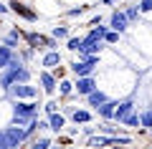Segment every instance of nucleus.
I'll return each mask as SVG.
<instances>
[{
	"instance_id": "1",
	"label": "nucleus",
	"mask_w": 152,
	"mask_h": 149,
	"mask_svg": "<svg viewBox=\"0 0 152 149\" xmlns=\"http://www.w3.org/2000/svg\"><path fill=\"white\" fill-rule=\"evenodd\" d=\"M10 109H13L10 121L18 124V126H26L31 119H38V104L36 101H18L15 99V104H13Z\"/></svg>"
},
{
	"instance_id": "2",
	"label": "nucleus",
	"mask_w": 152,
	"mask_h": 149,
	"mask_svg": "<svg viewBox=\"0 0 152 149\" xmlns=\"http://www.w3.org/2000/svg\"><path fill=\"white\" fill-rule=\"evenodd\" d=\"M3 142H5V149H18L28 142L26 126H18V124H10V126L3 129Z\"/></svg>"
},
{
	"instance_id": "3",
	"label": "nucleus",
	"mask_w": 152,
	"mask_h": 149,
	"mask_svg": "<svg viewBox=\"0 0 152 149\" xmlns=\"http://www.w3.org/2000/svg\"><path fill=\"white\" fill-rule=\"evenodd\" d=\"M8 94L18 101H33V99H38V86H31V81L28 84H13L8 89Z\"/></svg>"
},
{
	"instance_id": "4",
	"label": "nucleus",
	"mask_w": 152,
	"mask_h": 149,
	"mask_svg": "<svg viewBox=\"0 0 152 149\" xmlns=\"http://www.w3.org/2000/svg\"><path fill=\"white\" fill-rule=\"evenodd\" d=\"M96 63H99V53H96V56H86V58L74 61L69 68H71V73H74V76H91L94 68H96Z\"/></svg>"
},
{
	"instance_id": "5",
	"label": "nucleus",
	"mask_w": 152,
	"mask_h": 149,
	"mask_svg": "<svg viewBox=\"0 0 152 149\" xmlns=\"http://www.w3.org/2000/svg\"><path fill=\"white\" fill-rule=\"evenodd\" d=\"M5 5H8V13H15L18 18H23V20H28V23L38 20L36 10H31V8H28L26 3H20V0H10V3H5Z\"/></svg>"
},
{
	"instance_id": "6",
	"label": "nucleus",
	"mask_w": 152,
	"mask_h": 149,
	"mask_svg": "<svg viewBox=\"0 0 152 149\" xmlns=\"http://www.w3.org/2000/svg\"><path fill=\"white\" fill-rule=\"evenodd\" d=\"M96 89V78L94 76H76V84H74V94L79 96H86Z\"/></svg>"
},
{
	"instance_id": "7",
	"label": "nucleus",
	"mask_w": 152,
	"mask_h": 149,
	"mask_svg": "<svg viewBox=\"0 0 152 149\" xmlns=\"http://www.w3.org/2000/svg\"><path fill=\"white\" fill-rule=\"evenodd\" d=\"M134 111V99H124V101H117V109H114V116H112V121H119L122 124V119L127 116V114H132Z\"/></svg>"
},
{
	"instance_id": "8",
	"label": "nucleus",
	"mask_w": 152,
	"mask_h": 149,
	"mask_svg": "<svg viewBox=\"0 0 152 149\" xmlns=\"http://www.w3.org/2000/svg\"><path fill=\"white\" fill-rule=\"evenodd\" d=\"M109 28L117 31V33H124L127 28H129V20H127L124 10H114L112 15H109Z\"/></svg>"
},
{
	"instance_id": "9",
	"label": "nucleus",
	"mask_w": 152,
	"mask_h": 149,
	"mask_svg": "<svg viewBox=\"0 0 152 149\" xmlns=\"http://www.w3.org/2000/svg\"><path fill=\"white\" fill-rule=\"evenodd\" d=\"M38 81H41V89H43L48 96L53 94V91H56V86H58V78H56V76L51 73L48 68H43L41 73H38Z\"/></svg>"
},
{
	"instance_id": "10",
	"label": "nucleus",
	"mask_w": 152,
	"mask_h": 149,
	"mask_svg": "<svg viewBox=\"0 0 152 149\" xmlns=\"http://www.w3.org/2000/svg\"><path fill=\"white\" fill-rule=\"evenodd\" d=\"M114 109H117V101L107 99L104 104H99V106H96V114L104 119V121H112V116H114Z\"/></svg>"
},
{
	"instance_id": "11",
	"label": "nucleus",
	"mask_w": 152,
	"mask_h": 149,
	"mask_svg": "<svg viewBox=\"0 0 152 149\" xmlns=\"http://www.w3.org/2000/svg\"><path fill=\"white\" fill-rule=\"evenodd\" d=\"M84 99H86V104H89V106H94V109H96L99 104H104V101H107L109 96L104 94V91H99V86H96V89H94L91 94H86V96H84Z\"/></svg>"
},
{
	"instance_id": "12",
	"label": "nucleus",
	"mask_w": 152,
	"mask_h": 149,
	"mask_svg": "<svg viewBox=\"0 0 152 149\" xmlns=\"http://www.w3.org/2000/svg\"><path fill=\"white\" fill-rule=\"evenodd\" d=\"M64 126H66V116H64V114H58V111L48 114V129H53V132H61Z\"/></svg>"
},
{
	"instance_id": "13",
	"label": "nucleus",
	"mask_w": 152,
	"mask_h": 149,
	"mask_svg": "<svg viewBox=\"0 0 152 149\" xmlns=\"http://www.w3.org/2000/svg\"><path fill=\"white\" fill-rule=\"evenodd\" d=\"M71 119H74V124H89L94 119V114L86 111V109H74L71 111Z\"/></svg>"
},
{
	"instance_id": "14",
	"label": "nucleus",
	"mask_w": 152,
	"mask_h": 149,
	"mask_svg": "<svg viewBox=\"0 0 152 149\" xmlns=\"http://www.w3.org/2000/svg\"><path fill=\"white\" fill-rule=\"evenodd\" d=\"M41 63H43L46 68H56V66H61V53H58V51H48Z\"/></svg>"
},
{
	"instance_id": "15",
	"label": "nucleus",
	"mask_w": 152,
	"mask_h": 149,
	"mask_svg": "<svg viewBox=\"0 0 152 149\" xmlns=\"http://www.w3.org/2000/svg\"><path fill=\"white\" fill-rule=\"evenodd\" d=\"M18 43H20V31H18V28H13V31L3 38V46H8V48H13V51H15Z\"/></svg>"
},
{
	"instance_id": "16",
	"label": "nucleus",
	"mask_w": 152,
	"mask_h": 149,
	"mask_svg": "<svg viewBox=\"0 0 152 149\" xmlns=\"http://www.w3.org/2000/svg\"><path fill=\"white\" fill-rule=\"evenodd\" d=\"M109 144H114V137H109V134H104V137H91V139H89V147H94V149L109 147Z\"/></svg>"
},
{
	"instance_id": "17",
	"label": "nucleus",
	"mask_w": 152,
	"mask_h": 149,
	"mask_svg": "<svg viewBox=\"0 0 152 149\" xmlns=\"http://www.w3.org/2000/svg\"><path fill=\"white\" fill-rule=\"evenodd\" d=\"M13 56H15V51H13V48H8V46H3V43H0V71L5 68L8 63H10V58Z\"/></svg>"
},
{
	"instance_id": "18",
	"label": "nucleus",
	"mask_w": 152,
	"mask_h": 149,
	"mask_svg": "<svg viewBox=\"0 0 152 149\" xmlns=\"http://www.w3.org/2000/svg\"><path fill=\"white\" fill-rule=\"evenodd\" d=\"M56 89H58V94H61V96H69V94H74V84H71L69 78H61Z\"/></svg>"
},
{
	"instance_id": "19",
	"label": "nucleus",
	"mask_w": 152,
	"mask_h": 149,
	"mask_svg": "<svg viewBox=\"0 0 152 149\" xmlns=\"http://www.w3.org/2000/svg\"><path fill=\"white\" fill-rule=\"evenodd\" d=\"M51 144H53V142H51L48 137H38V139H33V142H31V147H28V149H48Z\"/></svg>"
},
{
	"instance_id": "20",
	"label": "nucleus",
	"mask_w": 152,
	"mask_h": 149,
	"mask_svg": "<svg viewBox=\"0 0 152 149\" xmlns=\"http://www.w3.org/2000/svg\"><path fill=\"white\" fill-rule=\"evenodd\" d=\"M51 38H56V41H64V38H69V28H66V25H56L53 31H51Z\"/></svg>"
},
{
	"instance_id": "21",
	"label": "nucleus",
	"mask_w": 152,
	"mask_h": 149,
	"mask_svg": "<svg viewBox=\"0 0 152 149\" xmlns=\"http://www.w3.org/2000/svg\"><path fill=\"white\" fill-rule=\"evenodd\" d=\"M122 124H124V126H140V114H127L124 119H122Z\"/></svg>"
},
{
	"instance_id": "22",
	"label": "nucleus",
	"mask_w": 152,
	"mask_h": 149,
	"mask_svg": "<svg viewBox=\"0 0 152 149\" xmlns=\"http://www.w3.org/2000/svg\"><path fill=\"white\" fill-rule=\"evenodd\" d=\"M104 43H119V33L117 31H107L104 33Z\"/></svg>"
},
{
	"instance_id": "23",
	"label": "nucleus",
	"mask_w": 152,
	"mask_h": 149,
	"mask_svg": "<svg viewBox=\"0 0 152 149\" xmlns=\"http://www.w3.org/2000/svg\"><path fill=\"white\" fill-rule=\"evenodd\" d=\"M137 10L140 13H152V0H140L137 3Z\"/></svg>"
},
{
	"instance_id": "24",
	"label": "nucleus",
	"mask_w": 152,
	"mask_h": 149,
	"mask_svg": "<svg viewBox=\"0 0 152 149\" xmlns=\"http://www.w3.org/2000/svg\"><path fill=\"white\" fill-rule=\"evenodd\" d=\"M124 15H127V20H137V18H140V10H137V5H132V8H127L124 10Z\"/></svg>"
},
{
	"instance_id": "25",
	"label": "nucleus",
	"mask_w": 152,
	"mask_h": 149,
	"mask_svg": "<svg viewBox=\"0 0 152 149\" xmlns=\"http://www.w3.org/2000/svg\"><path fill=\"white\" fill-rule=\"evenodd\" d=\"M140 124L145 129H152V116H150V111H145V114H140Z\"/></svg>"
},
{
	"instance_id": "26",
	"label": "nucleus",
	"mask_w": 152,
	"mask_h": 149,
	"mask_svg": "<svg viewBox=\"0 0 152 149\" xmlns=\"http://www.w3.org/2000/svg\"><path fill=\"white\" fill-rule=\"evenodd\" d=\"M56 109H58V101H53V99H51V101H46V104H43V111H46V114H53Z\"/></svg>"
},
{
	"instance_id": "27",
	"label": "nucleus",
	"mask_w": 152,
	"mask_h": 149,
	"mask_svg": "<svg viewBox=\"0 0 152 149\" xmlns=\"http://www.w3.org/2000/svg\"><path fill=\"white\" fill-rule=\"evenodd\" d=\"M79 46H81V38H69V43H66L69 51H79Z\"/></svg>"
},
{
	"instance_id": "28",
	"label": "nucleus",
	"mask_w": 152,
	"mask_h": 149,
	"mask_svg": "<svg viewBox=\"0 0 152 149\" xmlns=\"http://www.w3.org/2000/svg\"><path fill=\"white\" fill-rule=\"evenodd\" d=\"M84 10H86V8H81V5H79V8H71V10L66 13V15H69V18H79V15H84Z\"/></svg>"
},
{
	"instance_id": "29",
	"label": "nucleus",
	"mask_w": 152,
	"mask_h": 149,
	"mask_svg": "<svg viewBox=\"0 0 152 149\" xmlns=\"http://www.w3.org/2000/svg\"><path fill=\"white\" fill-rule=\"evenodd\" d=\"M5 13H8V5H5V3H0V15H5Z\"/></svg>"
},
{
	"instance_id": "30",
	"label": "nucleus",
	"mask_w": 152,
	"mask_h": 149,
	"mask_svg": "<svg viewBox=\"0 0 152 149\" xmlns=\"http://www.w3.org/2000/svg\"><path fill=\"white\" fill-rule=\"evenodd\" d=\"M112 3H119V0H102V5H112Z\"/></svg>"
},
{
	"instance_id": "31",
	"label": "nucleus",
	"mask_w": 152,
	"mask_h": 149,
	"mask_svg": "<svg viewBox=\"0 0 152 149\" xmlns=\"http://www.w3.org/2000/svg\"><path fill=\"white\" fill-rule=\"evenodd\" d=\"M48 149H61V147H53V144H51V147H48Z\"/></svg>"
},
{
	"instance_id": "32",
	"label": "nucleus",
	"mask_w": 152,
	"mask_h": 149,
	"mask_svg": "<svg viewBox=\"0 0 152 149\" xmlns=\"http://www.w3.org/2000/svg\"><path fill=\"white\" fill-rule=\"evenodd\" d=\"M150 116H152V109H150Z\"/></svg>"
}]
</instances>
